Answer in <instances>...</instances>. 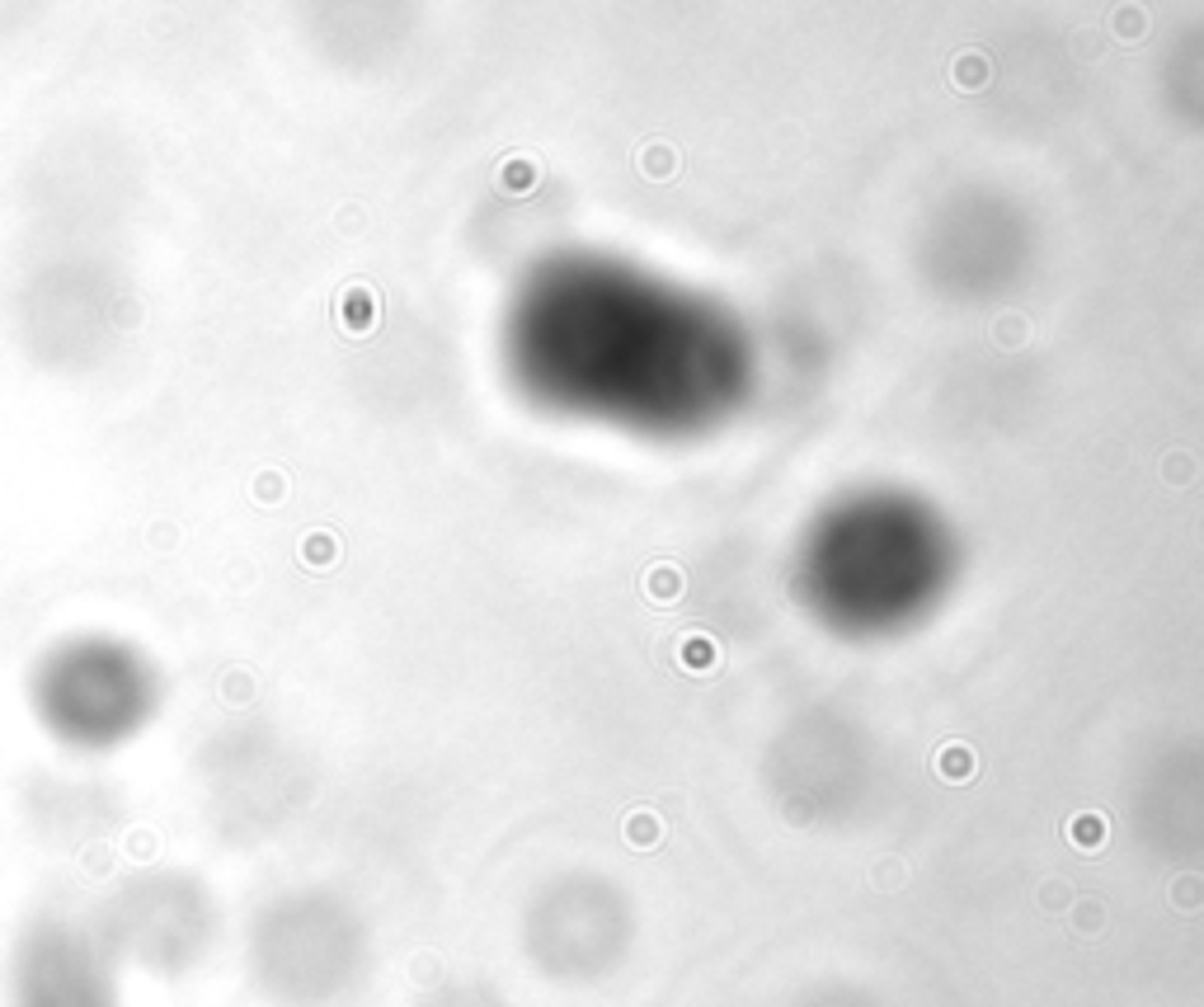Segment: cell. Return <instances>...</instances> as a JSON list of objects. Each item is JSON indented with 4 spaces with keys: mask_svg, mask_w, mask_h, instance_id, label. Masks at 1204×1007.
<instances>
[{
    "mask_svg": "<svg viewBox=\"0 0 1204 1007\" xmlns=\"http://www.w3.org/2000/svg\"><path fill=\"white\" fill-rule=\"evenodd\" d=\"M128 970L90 913L43 904L24 913L0 965V1007H128Z\"/></svg>",
    "mask_w": 1204,
    "mask_h": 1007,
    "instance_id": "cell-3",
    "label": "cell"
},
{
    "mask_svg": "<svg viewBox=\"0 0 1204 1007\" xmlns=\"http://www.w3.org/2000/svg\"><path fill=\"white\" fill-rule=\"evenodd\" d=\"M683 655H688L692 668H696V664L706 668L710 660H715V645H710V641H688V645H683Z\"/></svg>",
    "mask_w": 1204,
    "mask_h": 1007,
    "instance_id": "cell-4",
    "label": "cell"
},
{
    "mask_svg": "<svg viewBox=\"0 0 1204 1007\" xmlns=\"http://www.w3.org/2000/svg\"><path fill=\"white\" fill-rule=\"evenodd\" d=\"M90 918L128 975H150L165 984L194 979L226 942L221 895L184 866H142L118 876Z\"/></svg>",
    "mask_w": 1204,
    "mask_h": 1007,
    "instance_id": "cell-2",
    "label": "cell"
},
{
    "mask_svg": "<svg viewBox=\"0 0 1204 1007\" xmlns=\"http://www.w3.org/2000/svg\"><path fill=\"white\" fill-rule=\"evenodd\" d=\"M363 956V922L316 880L259 895L240 927V970L264 1007H348Z\"/></svg>",
    "mask_w": 1204,
    "mask_h": 1007,
    "instance_id": "cell-1",
    "label": "cell"
}]
</instances>
